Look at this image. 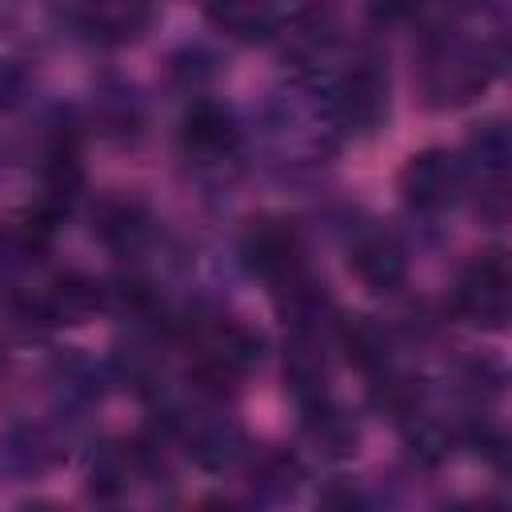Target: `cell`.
Instances as JSON below:
<instances>
[{"label": "cell", "mask_w": 512, "mask_h": 512, "mask_svg": "<svg viewBox=\"0 0 512 512\" xmlns=\"http://www.w3.org/2000/svg\"><path fill=\"white\" fill-rule=\"evenodd\" d=\"M396 188H400V200L412 216H444L448 208H456L464 200V168H460V156L448 152V148H424V152H412L396 176Z\"/></svg>", "instance_id": "cell-7"}, {"label": "cell", "mask_w": 512, "mask_h": 512, "mask_svg": "<svg viewBox=\"0 0 512 512\" xmlns=\"http://www.w3.org/2000/svg\"><path fill=\"white\" fill-rule=\"evenodd\" d=\"M24 92H28V76H24L16 64H0V108L20 104Z\"/></svg>", "instance_id": "cell-17"}, {"label": "cell", "mask_w": 512, "mask_h": 512, "mask_svg": "<svg viewBox=\"0 0 512 512\" xmlns=\"http://www.w3.org/2000/svg\"><path fill=\"white\" fill-rule=\"evenodd\" d=\"M300 428H304V440H308L320 456H328V460H344V456H352L356 444H360V432H356L352 416H348L332 396H324V400H316V404H304V408H300Z\"/></svg>", "instance_id": "cell-13"}, {"label": "cell", "mask_w": 512, "mask_h": 512, "mask_svg": "<svg viewBox=\"0 0 512 512\" xmlns=\"http://www.w3.org/2000/svg\"><path fill=\"white\" fill-rule=\"evenodd\" d=\"M452 312L480 328V332H504L512 316V260L504 248H488L472 256L452 288Z\"/></svg>", "instance_id": "cell-5"}, {"label": "cell", "mask_w": 512, "mask_h": 512, "mask_svg": "<svg viewBox=\"0 0 512 512\" xmlns=\"http://www.w3.org/2000/svg\"><path fill=\"white\" fill-rule=\"evenodd\" d=\"M280 8H284V20H288V16H296L300 24L316 28V24H320V16H324V8H328V0H280Z\"/></svg>", "instance_id": "cell-18"}, {"label": "cell", "mask_w": 512, "mask_h": 512, "mask_svg": "<svg viewBox=\"0 0 512 512\" xmlns=\"http://www.w3.org/2000/svg\"><path fill=\"white\" fill-rule=\"evenodd\" d=\"M168 436L200 468H232L248 452L240 424L224 412V400H212V396H200V392H196L192 408H180V412L168 416Z\"/></svg>", "instance_id": "cell-6"}, {"label": "cell", "mask_w": 512, "mask_h": 512, "mask_svg": "<svg viewBox=\"0 0 512 512\" xmlns=\"http://www.w3.org/2000/svg\"><path fill=\"white\" fill-rule=\"evenodd\" d=\"M320 84L340 140L372 136L388 120L392 88H388V68L376 52H356L352 60H344V68L320 72Z\"/></svg>", "instance_id": "cell-3"}, {"label": "cell", "mask_w": 512, "mask_h": 512, "mask_svg": "<svg viewBox=\"0 0 512 512\" xmlns=\"http://www.w3.org/2000/svg\"><path fill=\"white\" fill-rule=\"evenodd\" d=\"M504 64V32L484 28L472 32L464 20L452 24H428L416 48V68L412 84L424 108L432 112H452L472 104L476 96L488 92Z\"/></svg>", "instance_id": "cell-1"}, {"label": "cell", "mask_w": 512, "mask_h": 512, "mask_svg": "<svg viewBox=\"0 0 512 512\" xmlns=\"http://www.w3.org/2000/svg\"><path fill=\"white\" fill-rule=\"evenodd\" d=\"M212 28L236 44H268L284 28L280 0H204Z\"/></svg>", "instance_id": "cell-12"}, {"label": "cell", "mask_w": 512, "mask_h": 512, "mask_svg": "<svg viewBox=\"0 0 512 512\" xmlns=\"http://www.w3.org/2000/svg\"><path fill=\"white\" fill-rule=\"evenodd\" d=\"M240 256H244L248 272L268 284V292L308 272L304 240H300L296 224H292V220H280V216H260V220H252V224L244 228Z\"/></svg>", "instance_id": "cell-9"}, {"label": "cell", "mask_w": 512, "mask_h": 512, "mask_svg": "<svg viewBox=\"0 0 512 512\" xmlns=\"http://www.w3.org/2000/svg\"><path fill=\"white\" fill-rule=\"evenodd\" d=\"M176 140H180V152L184 160L200 164V168H216V164H228L240 144H244V124L240 116L216 100V96H196L184 104L180 112V124H176Z\"/></svg>", "instance_id": "cell-8"}, {"label": "cell", "mask_w": 512, "mask_h": 512, "mask_svg": "<svg viewBox=\"0 0 512 512\" xmlns=\"http://www.w3.org/2000/svg\"><path fill=\"white\" fill-rule=\"evenodd\" d=\"M300 480H304V468L284 448H264V452H252L248 456V484L260 496H292L300 488Z\"/></svg>", "instance_id": "cell-16"}, {"label": "cell", "mask_w": 512, "mask_h": 512, "mask_svg": "<svg viewBox=\"0 0 512 512\" xmlns=\"http://www.w3.org/2000/svg\"><path fill=\"white\" fill-rule=\"evenodd\" d=\"M344 256H348V272L368 288V292H396L408 276V248L404 240L376 224L364 220L356 228H348L344 236Z\"/></svg>", "instance_id": "cell-10"}, {"label": "cell", "mask_w": 512, "mask_h": 512, "mask_svg": "<svg viewBox=\"0 0 512 512\" xmlns=\"http://www.w3.org/2000/svg\"><path fill=\"white\" fill-rule=\"evenodd\" d=\"M456 156L464 168V196H472V208L488 224H504V216H508V164H512L508 124L500 116L476 124Z\"/></svg>", "instance_id": "cell-4"}, {"label": "cell", "mask_w": 512, "mask_h": 512, "mask_svg": "<svg viewBox=\"0 0 512 512\" xmlns=\"http://www.w3.org/2000/svg\"><path fill=\"white\" fill-rule=\"evenodd\" d=\"M200 4H204V0H200Z\"/></svg>", "instance_id": "cell-19"}, {"label": "cell", "mask_w": 512, "mask_h": 512, "mask_svg": "<svg viewBox=\"0 0 512 512\" xmlns=\"http://www.w3.org/2000/svg\"><path fill=\"white\" fill-rule=\"evenodd\" d=\"M92 128L108 140H136L144 128L140 96L128 84H100L92 92Z\"/></svg>", "instance_id": "cell-14"}, {"label": "cell", "mask_w": 512, "mask_h": 512, "mask_svg": "<svg viewBox=\"0 0 512 512\" xmlns=\"http://www.w3.org/2000/svg\"><path fill=\"white\" fill-rule=\"evenodd\" d=\"M188 344V384L200 396L228 400L264 356V336L236 316L172 320Z\"/></svg>", "instance_id": "cell-2"}, {"label": "cell", "mask_w": 512, "mask_h": 512, "mask_svg": "<svg viewBox=\"0 0 512 512\" xmlns=\"http://www.w3.org/2000/svg\"><path fill=\"white\" fill-rule=\"evenodd\" d=\"M92 232L108 244V248H136L148 236V212L140 200L128 196H108L96 204L92 212Z\"/></svg>", "instance_id": "cell-15"}, {"label": "cell", "mask_w": 512, "mask_h": 512, "mask_svg": "<svg viewBox=\"0 0 512 512\" xmlns=\"http://www.w3.org/2000/svg\"><path fill=\"white\" fill-rule=\"evenodd\" d=\"M72 28L96 48H128L156 24V0H72Z\"/></svg>", "instance_id": "cell-11"}]
</instances>
